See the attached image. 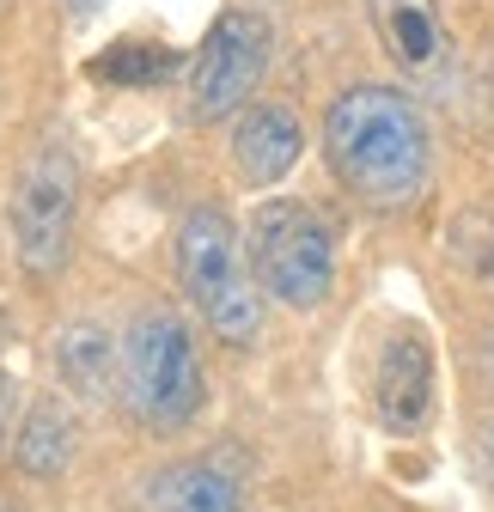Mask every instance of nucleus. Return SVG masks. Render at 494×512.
<instances>
[{
    "label": "nucleus",
    "instance_id": "1",
    "mask_svg": "<svg viewBox=\"0 0 494 512\" xmlns=\"http://www.w3.org/2000/svg\"><path fill=\"white\" fill-rule=\"evenodd\" d=\"M318 147L342 196L366 214H415L434 196V122H427L415 86L397 80H348L330 92Z\"/></svg>",
    "mask_w": 494,
    "mask_h": 512
},
{
    "label": "nucleus",
    "instance_id": "2",
    "mask_svg": "<svg viewBox=\"0 0 494 512\" xmlns=\"http://www.w3.org/2000/svg\"><path fill=\"white\" fill-rule=\"evenodd\" d=\"M177 287L190 299V311L214 330V342H226V348H257L263 342L269 299L251 275L238 220L220 202H196L177 220Z\"/></svg>",
    "mask_w": 494,
    "mask_h": 512
},
{
    "label": "nucleus",
    "instance_id": "3",
    "mask_svg": "<svg viewBox=\"0 0 494 512\" xmlns=\"http://www.w3.org/2000/svg\"><path fill=\"white\" fill-rule=\"evenodd\" d=\"M244 232V256L251 275L263 287V299H275L281 311H324L336 299V275H342V250H336V226L299 196H263L251 208Z\"/></svg>",
    "mask_w": 494,
    "mask_h": 512
},
{
    "label": "nucleus",
    "instance_id": "4",
    "mask_svg": "<svg viewBox=\"0 0 494 512\" xmlns=\"http://www.w3.org/2000/svg\"><path fill=\"white\" fill-rule=\"evenodd\" d=\"M122 397L141 415L147 433H177L190 427L208 403V372L196 330L177 311L147 305L129 330H122Z\"/></svg>",
    "mask_w": 494,
    "mask_h": 512
},
{
    "label": "nucleus",
    "instance_id": "5",
    "mask_svg": "<svg viewBox=\"0 0 494 512\" xmlns=\"http://www.w3.org/2000/svg\"><path fill=\"white\" fill-rule=\"evenodd\" d=\"M80 232V153L68 135H49L13 177L7 196V244L31 281H55L74 256Z\"/></svg>",
    "mask_w": 494,
    "mask_h": 512
},
{
    "label": "nucleus",
    "instance_id": "6",
    "mask_svg": "<svg viewBox=\"0 0 494 512\" xmlns=\"http://www.w3.org/2000/svg\"><path fill=\"white\" fill-rule=\"evenodd\" d=\"M269 61H275V19L257 7H220L202 43L190 49V61H183V116L196 128L232 122L257 98Z\"/></svg>",
    "mask_w": 494,
    "mask_h": 512
},
{
    "label": "nucleus",
    "instance_id": "7",
    "mask_svg": "<svg viewBox=\"0 0 494 512\" xmlns=\"http://www.w3.org/2000/svg\"><path fill=\"white\" fill-rule=\"evenodd\" d=\"M366 409L373 421L391 433V439H415L434 427V409H440V354H434V336L409 317L379 336L373 348V372H366Z\"/></svg>",
    "mask_w": 494,
    "mask_h": 512
},
{
    "label": "nucleus",
    "instance_id": "8",
    "mask_svg": "<svg viewBox=\"0 0 494 512\" xmlns=\"http://www.w3.org/2000/svg\"><path fill=\"white\" fill-rule=\"evenodd\" d=\"M366 25H373L385 61L409 86H440L452 74V25L440 13V0H360Z\"/></svg>",
    "mask_w": 494,
    "mask_h": 512
},
{
    "label": "nucleus",
    "instance_id": "9",
    "mask_svg": "<svg viewBox=\"0 0 494 512\" xmlns=\"http://www.w3.org/2000/svg\"><path fill=\"white\" fill-rule=\"evenodd\" d=\"M226 153H232V171L244 189H275L305 159V116L287 98H251L232 116Z\"/></svg>",
    "mask_w": 494,
    "mask_h": 512
},
{
    "label": "nucleus",
    "instance_id": "10",
    "mask_svg": "<svg viewBox=\"0 0 494 512\" xmlns=\"http://www.w3.org/2000/svg\"><path fill=\"white\" fill-rule=\"evenodd\" d=\"M141 512H244V488L214 458H171L141 482Z\"/></svg>",
    "mask_w": 494,
    "mask_h": 512
},
{
    "label": "nucleus",
    "instance_id": "11",
    "mask_svg": "<svg viewBox=\"0 0 494 512\" xmlns=\"http://www.w3.org/2000/svg\"><path fill=\"white\" fill-rule=\"evenodd\" d=\"M13 464L31 476V482H55V476H68L74 452H80V421L68 403H55V397H37L19 427H13Z\"/></svg>",
    "mask_w": 494,
    "mask_h": 512
},
{
    "label": "nucleus",
    "instance_id": "12",
    "mask_svg": "<svg viewBox=\"0 0 494 512\" xmlns=\"http://www.w3.org/2000/svg\"><path fill=\"white\" fill-rule=\"evenodd\" d=\"M55 372L80 403H110L122 384V342L104 324H68L55 336Z\"/></svg>",
    "mask_w": 494,
    "mask_h": 512
},
{
    "label": "nucleus",
    "instance_id": "13",
    "mask_svg": "<svg viewBox=\"0 0 494 512\" xmlns=\"http://www.w3.org/2000/svg\"><path fill=\"white\" fill-rule=\"evenodd\" d=\"M86 74H92L98 86L147 92V86H165L171 74H183V55H171L165 43H110L104 55L86 61Z\"/></svg>",
    "mask_w": 494,
    "mask_h": 512
},
{
    "label": "nucleus",
    "instance_id": "14",
    "mask_svg": "<svg viewBox=\"0 0 494 512\" xmlns=\"http://www.w3.org/2000/svg\"><path fill=\"white\" fill-rule=\"evenodd\" d=\"M452 256H458V263H470L476 275H494V220L482 208L452 226Z\"/></svg>",
    "mask_w": 494,
    "mask_h": 512
},
{
    "label": "nucleus",
    "instance_id": "15",
    "mask_svg": "<svg viewBox=\"0 0 494 512\" xmlns=\"http://www.w3.org/2000/svg\"><path fill=\"white\" fill-rule=\"evenodd\" d=\"M13 427H19V384L0 372V445H13Z\"/></svg>",
    "mask_w": 494,
    "mask_h": 512
},
{
    "label": "nucleus",
    "instance_id": "16",
    "mask_svg": "<svg viewBox=\"0 0 494 512\" xmlns=\"http://www.w3.org/2000/svg\"><path fill=\"white\" fill-rule=\"evenodd\" d=\"M476 458H482V476H488V488H494V415H488L482 433H476Z\"/></svg>",
    "mask_w": 494,
    "mask_h": 512
},
{
    "label": "nucleus",
    "instance_id": "17",
    "mask_svg": "<svg viewBox=\"0 0 494 512\" xmlns=\"http://www.w3.org/2000/svg\"><path fill=\"white\" fill-rule=\"evenodd\" d=\"M98 13V0H74V19H92Z\"/></svg>",
    "mask_w": 494,
    "mask_h": 512
}]
</instances>
